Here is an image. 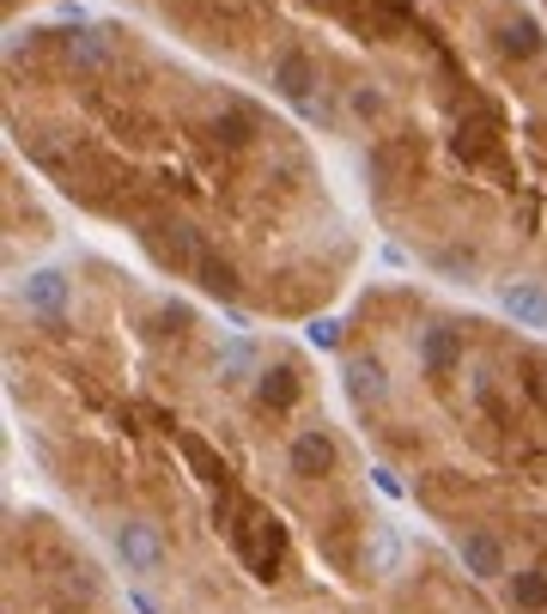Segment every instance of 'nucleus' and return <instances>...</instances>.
Masks as SVG:
<instances>
[{
    "mask_svg": "<svg viewBox=\"0 0 547 614\" xmlns=\"http://www.w3.org/2000/svg\"><path fill=\"white\" fill-rule=\"evenodd\" d=\"M225 529H232V548H237V560L249 566V578L274 584V578H280V566H287V523L274 517V511L237 505V517L225 523Z\"/></svg>",
    "mask_w": 547,
    "mask_h": 614,
    "instance_id": "1",
    "label": "nucleus"
},
{
    "mask_svg": "<svg viewBox=\"0 0 547 614\" xmlns=\"http://www.w3.org/2000/svg\"><path fill=\"white\" fill-rule=\"evenodd\" d=\"M141 244H146V256H153L165 275H196L201 249H208L189 220H146L141 225Z\"/></svg>",
    "mask_w": 547,
    "mask_h": 614,
    "instance_id": "2",
    "label": "nucleus"
},
{
    "mask_svg": "<svg viewBox=\"0 0 547 614\" xmlns=\"http://www.w3.org/2000/svg\"><path fill=\"white\" fill-rule=\"evenodd\" d=\"M499 146V110L487 104V98L462 92V104H456V134H450V153L462 158V165H487Z\"/></svg>",
    "mask_w": 547,
    "mask_h": 614,
    "instance_id": "3",
    "label": "nucleus"
},
{
    "mask_svg": "<svg viewBox=\"0 0 547 614\" xmlns=\"http://www.w3.org/2000/svg\"><path fill=\"white\" fill-rule=\"evenodd\" d=\"M341 13H347V25L371 43H402L408 31H414V7H408V0H347Z\"/></svg>",
    "mask_w": 547,
    "mask_h": 614,
    "instance_id": "4",
    "label": "nucleus"
},
{
    "mask_svg": "<svg viewBox=\"0 0 547 614\" xmlns=\"http://www.w3.org/2000/svg\"><path fill=\"white\" fill-rule=\"evenodd\" d=\"M116 554H122V566L141 572V578L165 572V536H158L153 523H122V529H116Z\"/></svg>",
    "mask_w": 547,
    "mask_h": 614,
    "instance_id": "5",
    "label": "nucleus"
},
{
    "mask_svg": "<svg viewBox=\"0 0 547 614\" xmlns=\"http://www.w3.org/2000/svg\"><path fill=\"white\" fill-rule=\"evenodd\" d=\"M274 92L287 98V104L311 110L316 104V62L304 49H280V62H274Z\"/></svg>",
    "mask_w": 547,
    "mask_h": 614,
    "instance_id": "6",
    "label": "nucleus"
},
{
    "mask_svg": "<svg viewBox=\"0 0 547 614\" xmlns=\"http://www.w3.org/2000/svg\"><path fill=\"white\" fill-rule=\"evenodd\" d=\"M420 366H426V378H450V371L462 366V328L456 323L420 328Z\"/></svg>",
    "mask_w": 547,
    "mask_h": 614,
    "instance_id": "7",
    "label": "nucleus"
},
{
    "mask_svg": "<svg viewBox=\"0 0 547 614\" xmlns=\"http://www.w3.org/2000/svg\"><path fill=\"white\" fill-rule=\"evenodd\" d=\"M499 311L523 328H547V287L542 280H505L499 287Z\"/></svg>",
    "mask_w": 547,
    "mask_h": 614,
    "instance_id": "8",
    "label": "nucleus"
},
{
    "mask_svg": "<svg viewBox=\"0 0 547 614\" xmlns=\"http://www.w3.org/2000/svg\"><path fill=\"white\" fill-rule=\"evenodd\" d=\"M67 299H74V287H67L62 268H37V275H25V287H19V304L37 316H62Z\"/></svg>",
    "mask_w": 547,
    "mask_h": 614,
    "instance_id": "9",
    "label": "nucleus"
},
{
    "mask_svg": "<svg viewBox=\"0 0 547 614\" xmlns=\"http://www.w3.org/2000/svg\"><path fill=\"white\" fill-rule=\"evenodd\" d=\"M287 462H292V475H304V481H323V475H335V438L328 432H299L292 438V450H287Z\"/></svg>",
    "mask_w": 547,
    "mask_h": 614,
    "instance_id": "10",
    "label": "nucleus"
},
{
    "mask_svg": "<svg viewBox=\"0 0 547 614\" xmlns=\"http://www.w3.org/2000/svg\"><path fill=\"white\" fill-rule=\"evenodd\" d=\"M456 560H462V572H475V578H505V548H499L487 529L456 536Z\"/></svg>",
    "mask_w": 547,
    "mask_h": 614,
    "instance_id": "11",
    "label": "nucleus"
},
{
    "mask_svg": "<svg viewBox=\"0 0 547 614\" xmlns=\"http://www.w3.org/2000/svg\"><path fill=\"white\" fill-rule=\"evenodd\" d=\"M208 129H213V141H220L225 153H244V146L261 134V129H256V110H249V104H220Z\"/></svg>",
    "mask_w": 547,
    "mask_h": 614,
    "instance_id": "12",
    "label": "nucleus"
},
{
    "mask_svg": "<svg viewBox=\"0 0 547 614\" xmlns=\"http://www.w3.org/2000/svg\"><path fill=\"white\" fill-rule=\"evenodd\" d=\"M493 49L505 55V62H535V55H542V25H535V19H505V25L493 31Z\"/></svg>",
    "mask_w": 547,
    "mask_h": 614,
    "instance_id": "13",
    "label": "nucleus"
},
{
    "mask_svg": "<svg viewBox=\"0 0 547 614\" xmlns=\"http://www.w3.org/2000/svg\"><path fill=\"white\" fill-rule=\"evenodd\" d=\"M347 395H353L359 408H378L383 395H390V378H383V366H378L371 354H365V359H347Z\"/></svg>",
    "mask_w": 547,
    "mask_h": 614,
    "instance_id": "14",
    "label": "nucleus"
},
{
    "mask_svg": "<svg viewBox=\"0 0 547 614\" xmlns=\"http://www.w3.org/2000/svg\"><path fill=\"white\" fill-rule=\"evenodd\" d=\"M196 287L208 292V299H225V304H232V299H237V268L220 256V249H201V261H196Z\"/></svg>",
    "mask_w": 547,
    "mask_h": 614,
    "instance_id": "15",
    "label": "nucleus"
},
{
    "mask_svg": "<svg viewBox=\"0 0 547 614\" xmlns=\"http://www.w3.org/2000/svg\"><path fill=\"white\" fill-rule=\"evenodd\" d=\"M256 395H261V408H268V414H292V408H299V371H292V366L261 371Z\"/></svg>",
    "mask_w": 547,
    "mask_h": 614,
    "instance_id": "16",
    "label": "nucleus"
},
{
    "mask_svg": "<svg viewBox=\"0 0 547 614\" xmlns=\"http://www.w3.org/2000/svg\"><path fill=\"white\" fill-rule=\"evenodd\" d=\"M62 55L74 67H110V43H104V31H62Z\"/></svg>",
    "mask_w": 547,
    "mask_h": 614,
    "instance_id": "17",
    "label": "nucleus"
},
{
    "mask_svg": "<svg viewBox=\"0 0 547 614\" xmlns=\"http://www.w3.org/2000/svg\"><path fill=\"white\" fill-rule=\"evenodd\" d=\"M177 445H182V457H189V469H196L208 487H225V481H232V475H225V462L213 457L208 438H196V432H177Z\"/></svg>",
    "mask_w": 547,
    "mask_h": 614,
    "instance_id": "18",
    "label": "nucleus"
},
{
    "mask_svg": "<svg viewBox=\"0 0 547 614\" xmlns=\"http://www.w3.org/2000/svg\"><path fill=\"white\" fill-rule=\"evenodd\" d=\"M256 378V347H249V341H225L220 347V383H249Z\"/></svg>",
    "mask_w": 547,
    "mask_h": 614,
    "instance_id": "19",
    "label": "nucleus"
},
{
    "mask_svg": "<svg viewBox=\"0 0 547 614\" xmlns=\"http://www.w3.org/2000/svg\"><path fill=\"white\" fill-rule=\"evenodd\" d=\"M511 602H517L523 614H542L547 609V572H542V566H529V572L511 578Z\"/></svg>",
    "mask_w": 547,
    "mask_h": 614,
    "instance_id": "20",
    "label": "nucleus"
},
{
    "mask_svg": "<svg viewBox=\"0 0 547 614\" xmlns=\"http://www.w3.org/2000/svg\"><path fill=\"white\" fill-rule=\"evenodd\" d=\"M353 116H365V122L383 116V92H378V86H353Z\"/></svg>",
    "mask_w": 547,
    "mask_h": 614,
    "instance_id": "21",
    "label": "nucleus"
},
{
    "mask_svg": "<svg viewBox=\"0 0 547 614\" xmlns=\"http://www.w3.org/2000/svg\"><path fill=\"white\" fill-rule=\"evenodd\" d=\"M304 335H311V347H335V341H341V323H335V316H316Z\"/></svg>",
    "mask_w": 547,
    "mask_h": 614,
    "instance_id": "22",
    "label": "nucleus"
},
{
    "mask_svg": "<svg viewBox=\"0 0 547 614\" xmlns=\"http://www.w3.org/2000/svg\"><path fill=\"white\" fill-rule=\"evenodd\" d=\"M371 566H378V572H395V542L390 536L371 542Z\"/></svg>",
    "mask_w": 547,
    "mask_h": 614,
    "instance_id": "23",
    "label": "nucleus"
},
{
    "mask_svg": "<svg viewBox=\"0 0 547 614\" xmlns=\"http://www.w3.org/2000/svg\"><path fill=\"white\" fill-rule=\"evenodd\" d=\"M378 493H390V499H402V475H390V469H378Z\"/></svg>",
    "mask_w": 547,
    "mask_h": 614,
    "instance_id": "24",
    "label": "nucleus"
}]
</instances>
